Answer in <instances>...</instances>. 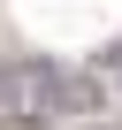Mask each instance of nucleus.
<instances>
[{
	"mask_svg": "<svg viewBox=\"0 0 122 130\" xmlns=\"http://www.w3.org/2000/svg\"><path fill=\"white\" fill-rule=\"evenodd\" d=\"M0 107H23V115H76V122H99L107 107V84L84 77V69H53V61H15L0 69Z\"/></svg>",
	"mask_w": 122,
	"mask_h": 130,
	"instance_id": "f257e3e1",
	"label": "nucleus"
},
{
	"mask_svg": "<svg viewBox=\"0 0 122 130\" xmlns=\"http://www.w3.org/2000/svg\"><path fill=\"white\" fill-rule=\"evenodd\" d=\"M99 77H107V92H114V100H122V38H114V46H107V54H99Z\"/></svg>",
	"mask_w": 122,
	"mask_h": 130,
	"instance_id": "f03ea898",
	"label": "nucleus"
},
{
	"mask_svg": "<svg viewBox=\"0 0 122 130\" xmlns=\"http://www.w3.org/2000/svg\"><path fill=\"white\" fill-rule=\"evenodd\" d=\"M0 130H53L46 115H23V107H0Z\"/></svg>",
	"mask_w": 122,
	"mask_h": 130,
	"instance_id": "7ed1b4c3",
	"label": "nucleus"
},
{
	"mask_svg": "<svg viewBox=\"0 0 122 130\" xmlns=\"http://www.w3.org/2000/svg\"><path fill=\"white\" fill-rule=\"evenodd\" d=\"M76 130H122V122H76Z\"/></svg>",
	"mask_w": 122,
	"mask_h": 130,
	"instance_id": "20e7f679",
	"label": "nucleus"
}]
</instances>
